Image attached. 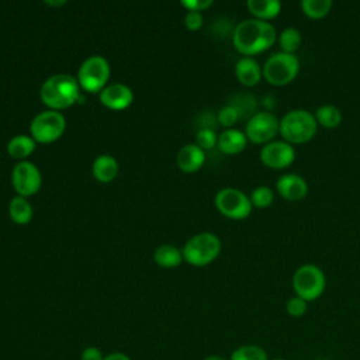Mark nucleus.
Masks as SVG:
<instances>
[{
    "label": "nucleus",
    "mask_w": 360,
    "mask_h": 360,
    "mask_svg": "<svg viewBox=\"0 0 360 360\" xmlns=\"http://www.w3.org/2000/svg\"><path fill=\"white\" fill-rule=\"evenodd\" d=\"M277 39V31L269 21L248 18L232 32V44L243 56H253L269 49Z\"/></svg>",
    "instance_id": "nucleus-1"
},
{
    "label": "nucleus",
    "mask_w": 360,
    "mask_h": 360,
    "mask_svg": "<svg viewBox=\"0 0 360 360\" xmlns=\"http://www.w3.org/2000/svg\"><path fill=\"white\" fill-rule=\"evenodd\" d=\"M41 101L49 110H63L80 100V84L77 77L66 73H56L49 76L39 90Z\"/></svg>",
    "instance_id": "nucleus-2"
},
{
    "label": "nucleus",
    "mask_w": 360,
    "mask_h": 360,
    "mask_svg": "<svg viewBox=\"0 0 360 360\" xmlns=\"http://www.w3.org/2000/svg\"><path fill=\"white\" fill-rule=\"evenodd\" d=\"M318 131V122L315 115L304 108H295L287 111L278 125V132L283 141L298 145L311 141Z\"/></svg>",
    "instance_id": "nucleus-3"
},
{
    "label": "nucleus",
    "mask_w": 360,
    "mask_h": 360,
    "mask_svg": "<svg viewBox=\"0 0 360 360\" xmlns=\"http://www.w3.org/2000/svg\"><path fill=\"white\" fill-rule=\"evenodd\" d=\"M183 259L197 267L214 262L221 252V240L212 232H200L191 236L181 249Z\"/></svg>",
    "instance_id": "nucleus-4"
},
{
    "label": "nucleus",
    "mask_w": 360,
    "mask_h": 360,
    "mask_svg": "<svg viewBox=\"0 0 360 360\" xmlns=\"http://www.w3.org/2000/svg\"><path fill=\"white\" fill-rule=\"evenodd\" d=\"M292 288L295 295L307 302L318 300L326 287V277L321 267L312 263L300 266L292 274Z\"/></svg>",
    "instance_id": "nucleus-5"
},
{
    "label": "nucleus",
    "mask_w": 360,
    "mask_h": 360,
    "mask_svg": "<svg viewBox=\"0 0 360 360\" xmlns=\"http://www.w3.org/2000/svg\"><path fill=\"white\" fill-rule=\"evenodd\" d=\"M263 77L273 86H285L291 83L300 72V60L295 53L274 52L262 66Z\"/></svg>",
    "instance_id": "nucleus-6"
},
{
    "label": "nucleus",
    "mask_w": 360,
    "mask_h": 360,
    "mask_svg": "<svg viewBox=\"0 0 360 360\" xmlns=\"http://www.w3.org/2000/svg\"><path fill=\"white\" fill-rule=\"evenodd\" d=\"M110 72V63L104 56L91 55L86 58L77 70L80 89L89 93H100L107 86Z\"/></svg>",
    "instance_id": "nucleus-7"
},
{
    "label": "nucleus",
    "mask_w": 360,
    "mask_h": 360,
    "mask_svg": "<svg viewBox=\"0 0 360 360\" xmlns=\"http://www.w3.org/2000/svg\"><path fill=\"white\" fill-rule=\"evenodd\" d=\"M66 128V118L55 110H45L37 114L30 125L31 136L35 142L49 143L59 139Z\"/></svg>",
    "instance_id": "nucleus-8"
},
{
    "label": "nucleus",
    "mask_w": 360,
    "mask_h": 360,
    "mask_svg": "<svg viewBox=\"0 0 360 360\" xmlns=\"http://www.w3.org/2000/svg\"><path fill=\"white\" fill-rule=\"evenodd\" d=\"M217 210L226 218L231 219H245L252 212L250 198L239 188L224 187L221 188L214 198Z\"/></svg>",
    "instance_id": "nucleus-9"
},
{
    "label": "nucleus",
    "mask_w": 360,
    "mask_h": 360,
    "mask_svg": "<svg viewBox=\"0 0 360 360\" xmlns=\"http://www.w3.org/2000/svg\"><path fill=\"white\" fill-rule=\"evenodd\" d=\"M278 125L280 120L270 112V111H257L253 114L246 125H245V135L248 141L253 143H269L274 139V136L278 134Z\"/></svg>",
    "instance_id": "nucleus-10"
},
{
    "label": "nucleus",
    "mask_w": 360,
    "mask_h": 360,
    "mask_svg": "<svg viewBox=\"0 0 360 360\" xmlns=\"http://www.w3.org/2000/svg\"><path fill=\"white\" fill-rule=\"evenodd\" d=\"M11 183L17 195L27 198L39 191L42 184V176L39 169L32 162L20 160L13 167Z\"/></svg>",
    "instance_id": "nucleus-11"
},
{
    "label": "nucleus",
    "mask_w": 360,
    "mask_h": 360,
    "mask_svg": "<svg viewBox=\"0 0 360 360\" xmlns=\"http://www.w3.org/2000/svg\"><path fill=\"white\" fill-rule=\"evenodd\" d=\"M295 159V149L285 141H271L262 146L260 160L270 169H285Z\"/></svg>",
    "instance_id": "nucleus-12"
},
{
    "label": "nucleus",
    "mask_w": 360,
    "mask_h": 360,
    "mask_svg": "<svg viewBox=\"0 0 360 360\" xmlns=\"http://www.w3.org/2000/svg\"><path fill=\"white\" fill-rule=\"evenodd\" d=\"M101 104L110 110H124L134 101V93L124 83L107 84L98 94Z\"/></svg>",
    "instance_id": "nucleus-13"
},
{
    "label": "nucleus",
    "mask_w": 360,
    "mask_h": 360,
    "mask_svg": "<svg viewBox=\"0 0 360 360\" xmlns=\"http://www.w3.org/2000/svg\"><path fill=\"white\" fill-rule=\"evenodd\" d=\"M277 193L288 201H300L308 194L305 179L297 173H284L276 181Z\"/></svg>",
    "instance_id": "nucleus-14"
},
{
    "label": "nucleus",
    "mask_w": 360,
    "mask_h": 360,
    "mask_svg": "<svg viewBox=\"0 0 360 360\" xmlns=\"http://www.w3.org/2000/svg\"><path fill=\"white\" fill-rule=\"evenodd\" d=\"M176 162L180 170L186 173H194L204 165L205 150L201 149L197 143H187L177 152Z\"/></svg>",
    "instance_id": "nucleus-15"
},
{
    "label": "nucleus",
    "mask_w": 360,
    "mask_h": 360,
    "mask_svg": "<svg viewBox=\"0 0 360 360\" xmlns=\"http://www.w3.org/2000/svg\"><path fill=\"white\" fill-rule=\"evenodd\" d=\"M235 75H236V79L243 86L250 87L260 82L263 72H262V66L255 58L242 56L235 65Z\"/></svg>",
    "instance_id": "nucleus-16"
},
{
    "label": "nucleus",
    "mask_w": 360,
    "mask_h": 360,
    "mask_svg": "<svg viewBox=\"0 0 360 360\" xmlns=\"http://www.w3.org/2000/svg\"><path fill=\"white\" fill-rule=\"evenodd\" d=\"M246 143L248 138L245 132L236 128H228L218 135L217 146L225 155H236L246 148Z\"/></svg>",
    "instance_id": "nucleus-17"
},
{
    "label": "nucleus",
    "mask_w": 360,
    "mask_h": 360,
    "mask_svg": "<svg viewBox=\"0 0 360 360\" xmlns=\"http://www.w3.org/2000/svg\"><path fill=\"white\" fill-rule=\"evenodd\" d=\"M91 173L93 177L100 183H110L118 174V162L111 155H100L93 160Z\"/></svg>",
    "instance_id": "nucleus-18"
},
{
    "label": "nucleus",
    "mask_w": 360,
    "mask_h": 360,
    "mask_svg": "<svg viewBox=\"0 0 360 360\" xmlns=\"http://www.w3.org/2000/svg\"><path fill=\"white\" fill-rule=\"evenodd\" d=\"M246 7L255 18L267 21L278 15L281 3L278 0H248Z\"/></svg>",
    "instance_id": "nucleus-19"
},
{
    "label": "nucleus",
    "mask_w": 360,
    "mask_h": 360,
    "mask_svg": "<svg viewBox=\"0 0 360 360\" xmlns=\"http://www.w3.org/2000/svg\"><path fill=\"white\" fill-rule=\"evenodd\" d=\"M35 145H37V142L32 136L25 135V134H20V135H14L8 141L7 152L14 159L25 160V158H28L34 152Z\"/></svg>",
    "instance_id": "nucleus-20"
},
{
    "label": "nucleus",
    "mask_w": 360,
    "mask_h": 360,
    "mask_svg": "<svg viewBox=\"0 0 360 360\" xmlns=\"http://www.w3.org/2000/svg\"><path fill=\"white\" fill-rule=\"evenodd\" d=\"M8 214L14 224L25 225L32 219L34 210L25 197L14 195L8 204Z\"/></svg>",
    "instance_id": "nucleus-21"
},
{
    "label": "nucleus",
    "mask_w": 360,
    "mask_h": 360,
    "mask_svg": "<svg viewBox=\"0 0 360 360\" xmlns=\"http://www.w3.org/2000/svg\"><path fill=\"white\" fill-rule=\"evenodd\" d=\"M153 260L158 266L165 269L177 267L184 259L183 252L173 245H160L153 252Z\"/></svg>",
    "instance_id": "nucleus-22"
},
{
    "label": "nucleus",
    "mask_w": 360,
    "mask_h": 360,
    "mask_svg": "<svg viewBox=\"0 0 360 360\" xmlns=\"http://www.w3.org/2000/svg\"><path fill=\"white\" fill-rule=\"evenodd\" d=\"M315 120L323 128H336L342 122V112L336 105L323 104L315 110Z\"/></svg>",
    "instance_id": "nucleus-23"
},
{
    "label": "nucleus",
    "mask_w": 360,
    "mask_h": 360,
    "mask_svg": "<svg viewBox=\"0 0 360 360\" xmlns=\"http://www.w3.org/2000/svg\"><path fill=\"white\" fill-rule=\"evenodd\" d=\"M332 4V0H301L300 3L302 13L312 20H319L328 15Z\"/></svg>",
    "instance_id": "nucleus-24"
},
{
    "label": "nucleus",
    "mask_w": 360,
    "mask_h": 360,
    "mask_svg": "<svg viewBox=\"0 0 360 360\" xmlns=\"http://www.w3.org/2000/svg\"><path fill=\"white\" fill-rule=\"evenodd\" d=\"M277 39H278L281 52L295 53V51L301 46L302 35H301L300 30H297L295 27H287L280 32Z\"/></svg>",
    "instance_id": "nucleus-25"
},
{
    "label": "nucleus",
    "mask_w": 360,
    "mask_h": 360,
    "mask_svg": "<svg viewBox=\"0 0 360 360\" xmlns=\"http://www.w3.org/2000/svg\"><path fill=\"white\" fill-rule=\"evenodd\" d=\"M229 360H269L267 353L257 345H243L236 347Z\"/></svg>",
    "instance_id": "nucleus-26"
},
{
    "label": "nucleus",
    "mask_w": 360,
    "mask_h": 360,
    "mask_svg": "<svg viewBox=\"0 0 360 360\" xmlns=\"http://www.w3.org/2000/svg\"><path fill=\"white\" fill-rule=\"evenodd\" d=\"M249 198H250V202L253 207L266 208V207L271 205V202L274 200V193L267 186H257L252 190Z\"/></svg>",
    "instance_id": "nucleus-27"
},
{
    "label": "nucleus",
    "mask_w": 360,
    "mask_h": 360,
    "mask_svg": "<svg viewBox=\"0 0 360 360\" xmlns=\"http://www.w3.org/2000/svg\"><path fill=\"white\" fill-rule=\"evenodd\" d=\"M195 143L207 150V149H212L214 146H217L218 143V135L215 134L214 128L211 127H202L197 131V135H195Z\"/></svg>",
    "instance_id": "nucleus-28"
},
{
    "label": "nucleus",
    "mask_w": 360,
    "mask_h": 360,
    "mask_svg": "<svg viewBox=\"0 0 360 360\" xmlns=\"http://www.w3.org/2000/svg\"><path fill=\"white\" fill-rule=\"evenodd\" d=\"M238 120H239V114H238L236 108L231 104L224 105L218 112V122L222 127H225L226 129L233 128V125L238 122Z\"/></svg>",
    "instance_id": "nucleus-29"
},
{
    "label": "nucleus",
    "mask_w": 360,
    "mask_h": 360,
    "mask_svg": "<svg viewBox=\"0 0 360 360\" xmlns=\"http://www.w3.org/2000/svg\"><path fill=\"white\" fill-rule=\"evenodd\" d=\"M307 308H308V302L305 300H302L301 297H298V295H294V297L288 298L287 302H285V311L292 318L302 316L307 312Z\"/></svg>",
    "instance_id": "nucleus-30"
},
{
    "label": "nucleus",
    "mask_w": 360,
    "mask_h": 360,
    "mask_svg": "<svg viewBox=\"0 0 360 360\" xmlns=\"http://www.w3.org/2000/svg\"><path fill=\"white\" fill-rule=\"evenodd\" d=\"M202 22H204V18L200 11H187L184 15V25L190 31L200 30L202 27Z\"/></svg>",
    "instance_id": "nucleus-31"
},
{
    "label": "nucleus",
    "mask_w": 360,
    "mask_h": 360,
    "mask_svg": "<svg viewBox=\"0 0 360 360\" xmlns=\"http://www.w3.org/2000/svg\"><path fill=\"white\" fill-rule=\"evenodd\" d=\"M212 4V0H181V6L187 11H202Z\"/></svg>",
    "instance_id": "nucleus-32"
},
{
    "label": "nucleus",
    "mask_w": 360,
    "mask_h": 360,
    "mask_svg": "<svg viewBox=\"0 0 360 360\" xmlns=\"http://www.w3.org/2000/svg\"><path fill=\"white\" fill-rule=\"evenodd\" d=\"M104 354L103 352L96 347V346H89L86 347L83 352H82V356H80V360H104Z\"/></svg>",
    "instance_id": "nucleus-33"
},
{
    "label": "nucleus",
    "mask_w": 360,
    "mask_h": 360,
    "mask_svg": "<svg viewBox=\"0 0 360 360\" xmlns=\"http://www.w3.org/2000/svg\"><path fill=\"white\" fill-rule=\"evenodd\" d=\"M104 360H131L128 354L122 352H112L104 357Z\"/></svg>",
    "instance_id": "nucleus-34"
},
{
    "label": "nucleus",
    "mask_w": 360,
    "mask_h": 360,
    "mask_svg": "<svg viewBox=\"0 0 360 360\" xmlns=\"http://www.w3.org/2000/svg\"><path fill=\"white\" fill-rule=\"evenodd\" d=\"M204 360H228V359H225L224 356H219V354H210Z\"/></svg>",
    "instance_id": "nucleus-35"
},
{
    "label": "nucleus",
    "mask_w": 360,
    "mask_h": 360,
    "mask_svg": "<svg viewBox=\"0 0 360 360\" xmlns=\"http://www.w3.org/2000/svg\"><path fill=\"white\" fill-rule=\"evenodd\" d=\"M46 4H49V6H63L66 1H63V0H59V1H45Z\"/></svg>",
    "instance_id": "nucleus-36"
},
{
    "label": "nucleus",
    "mask_w": 360,
    "mask_h": 360,
    "mask_svg": "<svg viewBox=\"0 0 360 360\" xmlns=\"http://www.w3.org/2000/svg\"><path fill=\"white\" fill-rule=\"evenodd\" d=\"M273 360H285V359H280V357H277V359H273Z\"/></svg>",
    "instance_id": "nucleus-37"
},
{
    "label": "nucleus",
    "mask_w": 360,
    "mask_h": 360,
    "mask_svg": "<svg viewBox=\"0 0 360 360\" xmlns=\"http://www.w3.org/2000/svg\"><path fill=\"white\" fill-rule=\"evenodd\" d=\"M319 360H325V359H319Z\"/></svg>",
    "instance_id": "nucleus-38"
}]
</instances>
